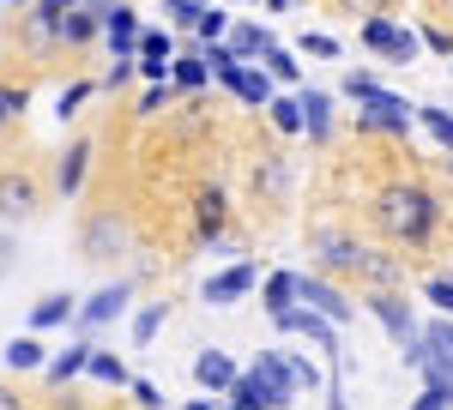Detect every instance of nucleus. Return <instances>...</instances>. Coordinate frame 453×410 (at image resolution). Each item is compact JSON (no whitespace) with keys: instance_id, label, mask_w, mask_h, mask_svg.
Listing matches in <instances>:
<instances>
[{"instance_id":"nucleus-44","label":"nucleus","mask_w":453,"mask_h":410,"mask_svg":"<svg viewBox=\"0 0 453 410\" xmlns=\"http://www.w3.org/2000/svg\"><path fill=\"white\" fill-rule=\"evenodd\" d=\"M0 254H6V236H0Z\"/></svg>"},{"instance_id":"nucleus-23","label":"nucleus","mask_w":453,"mask_h":410,"mask_svg":"<svg viewBox=\"0 0 453 410\" xmlns=\"http://www.w3.org/2000/svg\"><path fill=\"white\" fill-rule=\"evenodd\" d=\"M25 102H31V91H25V85H0V133H12V127H19Z\"/></svg>"},{"instance_id":"nucleus-45","label":"nucleus","mask_w":453,"mask_h":410,"mask_svg":"<svg viewBox=\"0 0 453 410\" xmlns=\"http://www.w3.org/2000/svg\"><path fill=\"white\" fill-rule=\"evenodd\" d=\"M448 175H453V157H448Z\"/></svg>"},{"instance_id":"nucleus-37","label":"nucleus","mask_w":453,"mask_h":410,"mask_svg":"<svg viewBox=\"0 0 453 410\" xmlns=\"http://www.w3.org/2000/svg\"><path fill=\"white\" fill-rule=\"evenodd\" d=\"M170 12H175V25H200L206 6H200V0H170Z\"/></svg>"},{"instance_id":"nucleus-46","label":"nucleus","mask_w":453,"mask_h":410,"mask_svg":"<svg viewBox=\"0 0 453 410\" xmlns=\"http://www.w3.org/2000/svg\"><path fill=\"white\" fill-rule=\"evenodd\" d=\"M236 410H242V405H236Z\"/></svg>"},{"instance_id":"nucleus-18","label":"nucleus","mask_w":453,"mask_h":410,"mask_svg":"<svg viewBox=\"0 0 453 410\" xmlns=\"http://www.w3.org/2000/svg\"><path fill=\"white\" fill-rule=\"evenodd\" d=\"M296 296H303V272H273V277H266V290H260L266 314H284Z\"/></svg>"},{"instance_id":"nucleus-42","label":"nucleus","mask_w":453,"mask_h":410,"mask_svg":"<svg viewBox=\"0 0 453 410\" xmlns=\"http://www.w3.org/2000/svg\"><path fill=\"white\" fill-rule=\"evenodd\" d=\"M181 410H218V405H206V399H194V405H181Z\"/></svg>"},{"instance_id":"nucleus-6","label":"nucleus","mask_w":453,"mask_h":410,"mask_svg":"<svg viewBox=\"0 0 453 410\" xmlns=\"http://www.w3.org/2000/svg\"><path fill=\"white\" fill-rule=\"evenodd\" d=\"M273 320H279L284 332H303V338L320 344V350L333 356V380H339V368H345V362H339V332H333V320H320L314 308H284V314H273Z\"/></svg>"},{"instance_id":"nucleus-25","label":"nucleus","mask_w":453,"mask_h":410,"mask_svg":"<svg viewBox=\"0 0 453 410\" xmlns=\"http://www.w3.org/2000/svg\"><path fill=\"white\" fill-rule=\"evenodd\" d=\"M266 109H273V127H279V133H303V102H290V97H273Z\"/></svg>"},{"instance_id":"nucleus-19","label":"nucleus","mask_w":453,"mask_h":410,"mask_svg":"<svg viewBox=\"0 0 453 410\" xmlns=\"http://www.w3.org/2000/svg\"><path fill=\"white\" fill-rule=\"evenodd\" d=\"M326 12L369 25V19H393V12H399V0H326Z\"/></svg>"},{"instance_id":"nucleus-38","label":"nucleus","mask_w":453,"mask_h":410,"mask_svg":"<svg viewBox=\"0 0 453 410\" xmlns=\"http://www.w3.org/2000/svg\"><path fill=\"white\" fill-rule=\"evenodd\" d=\"M194 31L206 36V42H218V36H224V12H200V25H194Z\"/></svg>"},{"instance_id":"nucleus-32","label":"nucleus","mask_w":453,"mask_h":410,"mask_svg":"<svg viewBox=\"0 0 453 410\" xmlns=\"http://www.w3.org/2000/svg\"><path fill=\"white\" fill-rule=\"evenodd\" d=\"M266 72H273V79H284V85H296V61H290L284 49H266Z\"/></svg>"},{"instance_id":"nucleus-40","label":"nucleus","mask_w":453,"mask_h":410,"mask_svg":"<svg viewBox=\"0 0 453 410\" xmlns=\"http://www.w3.org/2000/svg\"><path fill=\"white\" fill-rule=\"evenodd\" d=\"M411 410H441V399H435V392H423V399H418Z\"/></svg>"},{"instance_id":"nucleus-29","label":"nucleus","mask_w":453,"mask_h":410,"mask_svg":"<svg viewBox=\"0 0 453 410\" xmlns=\"http://www.w3.org/2000/svg\"><path fill=\"white\" fill-rule=\"evenodd\" d=\"M418 115H423V127H429V133L453 151V115H448V109H418Z\"/></svg>"},{"instance_id":"nucleus-24","label":"nucleus","mask_w":453,"mask_h":410,"mask_svg":"<svg viewBox=\"0 0 453 410\" xmlns=\"http://www.w3.org/2000/svg\"><path fill=\"white\" fill-rule=\"evenodd\" d=\"M85 375L104 380V386H134V380H127V368H121V362H115L109 350H91V368H85Z\"/></svg>"},{"instance_id":"nucleus-34","label":"nucleus","mask_w":453,"mask_h":410,"mask_svg":"<svg viewBox=\"0 0 453 410\" xmlns=\"http://www.w3.org/2000/svg\"><path fill=\"white\" fill-rule=\"evenodd\" d=\"M423 290H429V302H435V308H448V314H453V277H429Z\"/></svg>"},{"instance_id":"nucleus-11","label":"nucleus","mask_w":453,"mask_h":410,"mask_svg":"<svg viewBox=\"0 0 453 410\" xmlns=\"http://www.w3.org/2000/svg\"><path fill=\"white\" fill-rule=\"evenodd\" d=\"M230 399H236L242 410H284V405H290V399H284L266 375H242L236 386H230Z\"/></svg>"},{"instance_id":"nucleus-33","label":"nucleus","mask_w":453,"mask_h":410,"mask_svg":"<svg viewBox=\"0 0 453 410\" xmlns=\"http://www.w3.org/2000/svg\"><path fill=\"white\" fill-rule=\"evenodd\" d=\"M134 405L140 410H164V392H157L151 380H134Z\"/></svg>"},{"instance_id":"nucleus-41","label":"nucleus","mask_w":453,"mask_h":410,"mask_svg":"<svg viewBox=\"0 0 453 410\" xmlns=\"http://www.w3.org/2000/svg\"><path fill=\"white\" fill-rule=\"evenodd\" d=\"M49 410H79V399H55V405H49Z\"/></svg>"},{"instance_id":"nucleus-9","label":"nucleus","mask_w":453,"mask_h":410,"mask_svg":"<svg viewBox=\"0 0 453 410\" xmlns=\"http://www.w3.org/2000/svg\"><path fill=\"white\" fill-rule=\"evenodd\" d=\"M85 170H91V133H79L61 151V163H55V194H79L85 187Z\"/></svg>"},{"instance_id":"nucleus-2","label":"nucleus","mask_w":453,"mask_h":410,"mask_svg":"<svg viewBox=\"0 0 453 410\" xmlns=\"http://www.w3.org/2000/svg\"><path fill=\"white\" fill-rule=\"evenodd\" d=\"M55 205V181L36 157H12V133H0V224H36Z\"/></svg>"},{"instance_id":"nucleus-12","label":"nucleus","mask_w":453,"mask_h":410,"mask_svg":"<svg viewBox=\"0 0 453 410\" xmlns=\"http://www.w3.org/2000/svg\"><path fill=\"white\" fill-rule=\"evenodd\" d=\"M418 368H441V375H453V326L448 320H429V326H423V362Z\"/></svg>"},{"instance_id":"nucleus-35","label":"nucleus","mask_w":453,"mask_h":410,"mask_svg":"<svg viewBox=\"0 0 453 410\" xmlns=\"http://www.w3.org/2000/svg\"><path fill=\"white\" fill-rule=\"evenodd\" d=\"M303 55H320V61H333V55H339V42H333V36H303Z\"/></svg>"},{"instance_id":"nucleus-15","label":"nucleus","mask_w":453,"mask_h":410,"mask_svg":"<svg viewBox=\"0 0 453 410\" xmlns=\"http://www.w3.org/2000/svg\"><path fill=\"white\" fill-rule=\"evenodd\" d=\"M194 224H200V236H224V224H230V205L218 187H200L194 194Z\"/></svg>"},{"instance_id":"nucleus-27","label":"nucleus","mask_w":453,"mask_h":410,"mask_svg":"<svg viewBox=\"0 0 453 410\" xmlns=\"http://www.w3.org/2000/svg\"><path fill=\"white\" fill-rule=\"evenodd\" d=\"M326 109H333V102L320 97V91H303V127H309V133H326Z\"/></svg>"},{"instance_id":"nucleus-16","label":"nucleus","mask_w":453,"mask_h":410,"mask_svg":"<svg viewBox=\"0 0 453 410\" xmlns=\"http://www.w3.org/2000/svg\"><path fill=\"white\" fill-rule=\"evenodd\" d=\"M91 350H97V344H73V350H61V356H49V368H42L49 386H67L73 375H85V368H91Z\"/></svg>"},{"instance_id":"nucleus-21","label":"nucleus","mask_w":453,"mask_h":410,"mask_svg":"<svg viewBox=\"0 0 453 410\" xmlns=\"http://www.w3.org/2000/svg\"><path fill=\"white\" fill-rule=\"evenodd\" d=\"M224 49H230V55H236V61H254V55H266V49H273V36L260 31V25H236V31H230V42H224Z\"/></svg>"},{"instance_id":"nucleus-5","label":"nucleus","mask_w":453,"mask_h":410,"mask_svg":"<svg viewBox=\"0 0 453 410\" xmlns=\"http://www.w3.org/2000/svg\"><path fill=\"white\" fill-rule=\"evenodd\" d=\"M363 42L387 55L393 67H405V61H418V31H405V25H393V19H369L363 25Z\"/></svg>"},{"instance_id":"nucleus-26","label":"nucleus","mask_w":453,"mask_h":410,"mask_svg":"<svg viewBox=\"0 0 453 410\" xmlns=\"http://www.w3.org/2000/svg\"><path fill=\"white\" fill-rule=\"evenodd\" d=\"M175 85H181V91H200V85H206V55H181V61H175Z\"/></svg>"},{"instance_id":"nucleus-8","label":"nucleus","mask_w":453,"mask_h":410,"mask_svg":"<svg viewBox=\"0 0 453 410\" xmlns=\"http://www.w3.org/2000/svg\"><path fill=\"white\" fill-rule=\"evenodd\" d=\"M97 6V19H104L109 42H115V55H134L140 49V25H134V6H115V0H91Z\"/></svg>"},{"instance_id":"nucleus-4","label":"nucleus","mask_w":453,"mask_h":410,"mask_svg":"<svg viewBox=\"0 0 453 410\" xmlns=\"http://www.w3.org/2000/svg\"><path fill=\"white\" fill-rule=\"evenodd\" d=\"M363 308H369V314L381 320L387 332H393V344H399V350L423 344L418 320H411V308H405V290H369V296H363Z\"/></svg>"},{"instance_id":"nucleus-13","label":"nucleus","mask_w":453,"mask_h":410,"mask_svg":"<svg viewBox=\"0 0 453 410\" xmlns=\"http://www.w3.org/2000/svg\"><path fill=\"white\" fill-rule=\"evenodd\" d=\"M194 380H200L206 392H230V386H236L242 375H236V362H230L224 350H206V356L194 362Z\"/></svg>"},{"instance_id":"nucleus-39","label":"nucleus","mask_w":453,"mask_h":410,"mask_svg":"<svg viewBox=\"0 0 453 410\" xmlns=\"http://www.w3.org/2000/svg\"><path fill=\"white\" fill-rule=\"evenodd\" d=\"M127 61H134V55H115V67H109V91H115V85H127V72H134Z\"/></svg>"},{"instance_id":"nucleus-3","label":"nucleus","mask_w":453,"mask_h":410,"mask_svg":"<svg viewBox=\"0 0 453 410\" xmlns=\"http://www.w3.org/2000/svg\"><path fill=\"white\" fill-rule=\"evenodd\" d=\"M127 247H134V230H127V217H121L115 205L85 211V224H79V254H85V266H121Z\"/></svg>"},{"instance_id":"nucleus-7","label":"nucleus","mask_w":453,"mask_h":410,"mask_svg":"<svg viewBox=\"0 0 453 410\" xmlns=\"http://www.w3.org/2000/svg\"><path fill=\"white\" fill-rule=\"evenodd\" d=\"M303 302L320 314V320H333V326H345V320H357V308L345 302V290H333L326 277H309L303 272Z\"/></svg>"},{"instance_id":"nucleus-30","label":"nucleus","mask_w":453,"mask_h":410,"mask_svg":"<svg viewBox=\"0 0 453 410\" xmlns=\"http://www.w3.org/2000/svg\"><path fill=\"white\" fill-rule=\"evenodd\" d=\"M0 410H36V399L19 386V380H0Z\"/></svg>"},{"instance_id":"nucleus-28","label":"nucleus","mask_w":453,"mask_h":410,"mask_svg":"<svg viewBox=\"0 0 453 410\" xmlns=\"http://www.w3.org/2000/svg\"><path fill=\"white\" fill-rule=\"evenodd\" d=\"M91 91H97L91 79H79V85H67V91H61V109H55V115H61V121H73V115H79V102L91 97Z\"/></svg>"},{"instance_id":"nucleus-31","label":"nucleus","mask_w":453,"mask_h":410,"mask_svg":"<svg viewBox=\"0 0 453 410\" xmlns=\"http://www.w3.org/2000/svg\"><path fill=\"white\" fill-rule=\"evenodd\" d=\"M157 326H164V302H151V308L140 314V320H134V338L151 344V338H157Z\"/></svg>"},{"instance_id":"nucleus-17","label":"nucleus","mask_w":453,"mask_h":410,"mask_svg":"<svg viewBox=\"0 0 453 410\" xmlns=\"http://www.w3.org/2000/svg\"><path fill=\"white\" fill-rule=\"evenodd\" d=\"M140 72L145 79H164V72H170V61H175V42L170 36H157V31H140Z\"/></svg>"},{"instance_id":"nucleus-10","label":"nucleus","mask_w":453,"mask_h":410,"mask_svg":"<svg viewBox=\"0 0 453 410\" xmlns=\"http://www.w3.org/2000/svg\"><path fill=\"white\" fill-rule=\"evenodd\" d=\"M254 277H260V272H254L248 260H242V266H230V272H218V277H206V302H211V308L242 302L248 290H254Z\"/></svg>"},{"instance_id":"nucleus-14","label":"nucleus","mask_w":453,"mask_h":410,"mask_svg":"<svg viewBox=\"0 0 453 410\" xmlns=\"http://www.w3.org/2000/svg\"><path fill=\"white\" fill-rule=\"evenodd\" d=\"M121 308H127V284H109V290H97V296L79 308L73 320H79V326H104V320H115V314H121Z\"/></svg>"},{"instance_id":"nucleus-43","label":"nucleus","mask_w":453,"mask_h":410,"mask_svg":"<svg viewBox=\"0 0 453 410\" xmlns=\"http://www.w3.org/2000/svg\"><path fill=\"white\" fill-rule=\"evenodd\" d=\"M284 6H290V0H273V12H284Z\"/></svg>"},{"instance_id":"nucleus-22","label":"nucleus","mask_w":453,"mask_h":410,"mask_svg":"<svg viewBox=\"0 0 453 410\" xmlns=\"http://www.w3.org/2000/svg\"><path fill=\"white\" fill-rule=\"evenodd\" d=\"M6 368H12V375H25V368H49V350H42L36 338H12V344H6Z\"/></svg>"},{"instance_id":"nucleus-1","label":"nucleus","mask_w":453,"mask_h":410,"mask_svg":"<svg viewBox=\"0 0 453 410\" xmlns=\"http://www.w3.org/2000/svg\"><path fill=\"white\" fill-rule=\"evenodd\" d=\"M435 224H441V200L423 187V181H381L375 194H369V230L387 241V247H423V241L435 236Z\"/></svg>"},{"instance_id":"nucleus-36","label":"nucleus","mask_w":453,"mask_h":410,"mask_svg":"<svg viewBox=\"0 0 453 410\" xmlns=\"http://www.w3.org/2000/svg\"><path fill=\"white\" fill-rule=\"evenodd\" d=\"M170 97H175L170 85H157V91H145V97H140V115H157V109H170Z\"/></svg>"},{"instance_id":"nucleus-20","label":"nucleus","mask_w":453,"mask_h":410,"mask_svg":"<svg viewBox=\"0 0 453 410\" xmlns=\"http://www.w3.org/2000/svg\"><path fill=\"white\" fill-rule=\"evenodd\" d=\"M73 314H79V308H73V296H61V290H55V296H42V302L31 308V326H36V332H49V326H67Z\"/></svg>"}]
</instances>
